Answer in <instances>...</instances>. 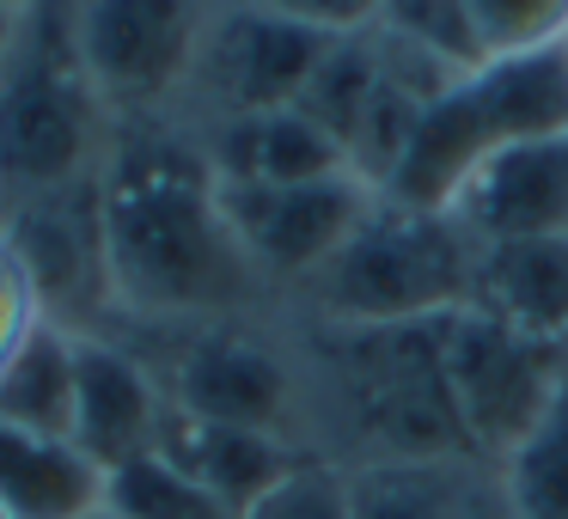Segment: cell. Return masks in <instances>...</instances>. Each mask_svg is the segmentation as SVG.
<instances>
[{
  "instance_id": "26",
  "label": "cell",
  "mask_w": 568,
  "mask_h": 519,
  "mask_svg": "<svg viewBox=\"0 0 568 519\" xmlns=\"http://www.w3.org/2000/svg\"><path fill=\"white\" fill-rule=\"evenodd\" d=\"M245 519H348V477L336 458H306L287 470Z\"/></svg>"
},
{
  "instance_id": "5",
  "label": "cell",
  "mask_w": 568,
  "mask_h": 519,
  "mask_svg": "<svg viewBox=\"0 0 568 519\" xmlns=\"http://www.w3.org/2000/svg\"><path fill=\"white\" fill-rule=\"evenodd\" d=\"M116 141L74 43V0H38L0 62V214L13 202L99 177Z\"/></svg>"
},
{
  "instance_id": "22",
  "label": "cell",
  "mask_w": 568,
  "mask_h": 519,
  "mask_svg": "<svg viewBox=\"0 0 568 519\" xmlns=\"http://www.w3.org/2000/svg\"><path fill=\"white\" fill-rule=\"evenodd\" d=\"M495 482L519 519H568V373L526 440L495 465Z\"/></svg>"
},
{
  "instance_id": "6",
  "label": "cell",
  "mask_w": 568,
  "mask_h": 519,
  "mask_svg": "<svg viewBox=\"0 0 568 519\" xmlns=\"http://www.w3.org/2000/svg\"><path fill=\"white\" fill-rule=\"evenodd\" d=\"M214 0H74V43L116 123L184 116Z\"/></svg>"
},
{
  "instance_id": "30",
  "label": "cell",
  "mask_w": 568,
  "mask_h": 519,
  "mask_svg": "<svg viewBox=\"0 0 568 519\" xmlns=\"http://www.w3.org/2000/svg\"><path fill=\"white\" fill-rule=\"evenodd\" d=\"M13 38H19V13H13V7H0V62H7Z\"/></svg>"
},
{
  "instance_id": "4",
  "label": "cell",
  "mask_w": 568,
  "mask_h": 519,
  "mask_svg": "<svg viewBox=\"0 0 568 519\" xmlns=\"http://www.w3.org/2000/svg\"><path fill=\"white\" fill-rule=\"evenodd\" d=\"M123 336L141 348L172 409L282 434V440L318 452L312 446L306 355H300V324L287 318V306L184 324H123Z\"/></svg>"
},
{
  "instance_id": "33",
  "label": "cell",
  "mask_w": 568,
  "mask_h": 519,
  "mask_svg": "<svg viewBox=\"0 0 568 519\" xmlns=\"http://www.w3.org/2000/svg\"><path fill=\"white\" fill-rule=\"evenodd\" d=\"M0 519H7V513H0Z\"/></svg>"
},
{
  "instance_id": "31",
  "label": "cell",
  "mask_w": 568,
  "mask_h": 519,
  "mask_svg": "<svg viewBox=\"0 0 568 519\" xmlns=\"http://www.w3.org/2000/svg\"><path fill=\"white\" fill-rule=\"evenodd\" d=\"M0 7H13V13H31V7H38V0H0Z\"/></svg>"
},
{
  "instance_id": "25",
  "label": "cell",
  "mask_w": 568,
  "mask_h": 519,
  "mask_svg": "<svg viewBox=\"0 0 568 519\" xmlns=\"http://www.w3.org/2000/svg\"><path fill=\"white\" fill-rule=\"evenodd\" d=\"M483 62L538 55L568 43V0H465Z\"/></svg>"
},
{
  "instance_id": "14",
  "label": "cell",
  "mask_w": 568,
  "mask_h": 519,
  "mask_svg": "<svg viewBox=\"0 0 568 519\" xmlns=\"http://www.w3.org/2000/svg\"><path fill=\"white\" fill-rule=\"evenodd\" d=\"M160 458H172L184 477H196L202 489H214L221 501H233L239 513L263 501L287 470H300L306 446L282 440V434H257V428H233V421H202L165 404V428H160Z\"/></svg>"
},
{
  "instance_id": "19",
  "label": "cell",
  "mask_w": 568,
  "mask_h": 519,
  "mask_svg": "<svg viewBox=\"0 0 568 519\" xmlns=\"http://www.w3.org/2000/svg\"><path fill=\"white\" fill-rule=\"evenodd\" d=\"M470 99L489 116L501 147L568 135V43L562 50L507 55V62L470 68Z\"/></svg>"
},
{
  "instance_id": "9",
  "label": "cell",
  "mask_w": 568,
  "mask_h": 519,
  "mask_svg": "<svg viewBox=\"0 0 568 519\" xmlns=\"http://www.w3.org/2000/svg\"><path fill=\"white\" fill-rule=\"evenodd\" d=\"M0 238L26 263L38 287L43 318L68 324L80 336H111L123 330L111 282V251H104V214H99V177L87 184L50 190V196L13 202L0 214Z\"/></svg>"
},
{
  "instance_id": "32",
  "label": "cell",
  "mask_w": 568,
  "mask_h": 519,
  "mask_svg": "<svg viewBox=\"0 0 568 519\" xmlns=\"http://www.w3.org/2000/svg\"><path fill=\"white\" fill-rule=\"evenodd\" d=\"M87 519H116V513H111V507H99V513H87Z\"/></svg>"
},
{
  "instance_id": "17",
  "label": "cell",
  "mask_w": 568,
  "mask_h": 519,
  "mask_svg": "<svg viewBox=\"0 0 568 519\" xmlns=\"http://www.w3.org/2000/svg\"><path fill=\"white\" fill-rule=\"evenodd\" d=\"M104 507V470L62 434L0 421V513L7 519H87Z\"/></svg>"
},
{
  "instance_id": "3",
  "label": "cell",
  "mask_w": 568,
  "mask_h": 519,
  "mask_svg": "<svg viewBox=\"0 0 568 519\" xmlns=\"http://www.w3.org/2000/svg\"><path fill=\"white\" fill-rule=\"evenodd\" d=\"M470 282H477V238L453 214H422L373 196L336 257L282 306L287 318L318 330H392L465 312Z\"/></svg>"
},
{
  "instance_id": "1",
  "label": "cell",
  "mask_w": 568,
  "mask_h": 519,
  "mask_svg": "<svg viewBox=\"0 0 568 519\" xmlns=\"http://www.w3.org/2000/svg\"><path fill=\"white\" fill-rule=\"evenodd\" d=\"M99 214L123 324L282 306L226 221L221 177L190 116L116 123V141L99 165Z\"/></svg>"
},
{
  "instance_id": "11",
  "label": "cell",
  "mask_w": 568,
  "mask_h": 519,
  "mask_svg": "<svg viewBox=\"0 0 568 519\" xmlns=\"http://www.w3.org/2000/svg\"><path fill=\"white\" fill-rule=\"evenodd\" d=\"M165 428V391L141 348L123 330L80 336V397H74V446L92 465L111 470L160 452Z\"/></svg>"
},
{
  "instance_id": "28",
  "label": "cell",
  "mask_w": 568,
  "mask_h": 519,
  "mask_svg": "<svg viewBox=\"0 0 568 519\" xmlns=\"http://www.w3.org/2000/svg\"><path fill=\"white\" fill-rule=\"evenodd\" d=\"M257 7L324 31V38H355V31H367L379 19V0H257Z\"/></svg>"
},
{
  "instance_id": "10",
  "label": "cell",
  "mask_w": 568,
  "mask_h": 519,
  "mask_svg": "<svg viewBox=\"0 0 568 519\" xmlns=\"http://www.w3.org/2000/svg\"><path fill=\"white\" fill-rule=\"evenodd\" d=\"M221 196L251 269L275 299H287L336 257V245L355 233L379 190L355 172H336L312 184H221Z\"/></svg>"
},
{
  "instance_id": "18",
  "label": "cell",
  "mask_w": 568,
  "mask_h": 519,
  "mask_svg": "<svg viewBox=\"0 0 568 519\" xmlns=\"http://www.w3.org/2000/svg\"><path fill=\"white\" fill-rule=\"evenodd\" d=\"M348 519H465L489 465L477 458H367L343 465Z\"/></svg>"
},
{
  "instance_id": "23",
  "label": "cell",
  "mask_w": 568,
  "mask_h": 519,
  "mask_svg": "<svg viewBox=\"0 0 568 519\" xmlns=\"http://www.w3.org/2000/svg\"><path fill=\"white\" fill-rule=\"evenodd\" d=\"M104 507H111L116 519H245L233 501L202 489L196 477H184V470L160 452L111 470V477H104Z\"/></svg>"
},
{
  "instance_id": "21",
  "label": "cell",
  "mask_w": 568,
  "mask_h": 519,
  "mask_svg": "<svg viewBox=\"0 0 568 519\" xmlns=\"http://www.w3.org/2000/svg\"><path fill=\"white\" fill-rule=\"evenodd\" d=\"M379 86H385V50H379V31L367 26V31L336 38L331 50H324V62L312 68V80H306L294 111H306L343 153H355L361 129H367L373 104H379Z\"/></svg>"
},
{
  "instance_id": "20",
  "label": "cell",
  "mask_w": 568,
  "mask_h": 519,
  "mask_svg": "<svg viewBox=\"0 0 568 519\" xmlns=\"http://www.w3.org/2000/svg\"><path fill=\"white\" fill-rule=\"evenodd\" d=\"M74 397H80V330L38 318L31 336L0 367V421L74 440Z\"/></svg>"
},
{
  "instance_id": "24",
  "label": "cell",
  "mask_w": 568,
  "mask_h": 519,
  "mask_svg": "<svg viewBox=\"0 0 568 519\" xmlns=\"http://www.w3.org/2000/svg\"><path fill=\"white\" fill-rule=\"evenodd\" d=\"M373 31H385V38H397V43H409V50L434 55V62L458 68V74L483 68V50H477V31H470L465 0H379Z\"/></svg>"
},
{
  "instance_id": "13",
  "label": "cell",
  "mask_w": 568,
  "mask_h": 519,
  "mask_svg": "<svg viewBox=\"0 0 568 519\" xmlns=\"http://www.w3.org/2000/svg\"><path fill=\"white\" fill-rule=\"evenodd\" d=\"M489 153H501V141H495L489 116L477 111L470 74H465L458 86H446L440 99L422 111L416 135H409L404 160L392 165L379 196L404 202V208H422V214H453L458 190L477 177V165L489 160Z\"/></svg>"
},
{
  "instance_id": "29",
  "label": "cell",
  "mask_w": 568,
  "mask_h": 519,
  "mask_svg": "<svg viewBox=\"0 0 568 519\" xmlns=\"http://www.w3.org/2000/svg\"><path fill=\"white\" fill-rule=\"evenodd\" d=\"M465 519H519L514 507H507V495H501V482H495V470L483 477V489H477V501L465 507Z\"/></svg>"
},
{
  "instance_id": "8",
  "label": "cell",
  "mask_w": 568,
  "mask_h": 519,
  "mask_svg": "<svg viewBox=\"0 0 568 519\" xmlns=\"http://www.w3.org/2000/svg\"><path fill=\"white\" fill-rule=\"evenodd\" d=\"M336 38L294 19L270 13L257 0H214L202 26L196 74H190L184 116L190 123H221V116H257L300 104L312 68L324 62Z\"/></svg>"
},
{
  "instance_id": "12",
  "label": "cell",
  "mask_w": 568,
  "mask_h": 519,
  "mask_svg": "<svg viewBox=\"0 0 568 519\" xmlns=\"http://www.w3.org/2000/svg\"><path fill=\"white\" fill-rule=\"evenodd\" d=\"M453 221L477 245H519V238L568 233V135L489 153L477 177L458 190Z\"/></svg>"
},
{
  "instance_id": "15",
  "label": "cell",
  "mask_w": 568,
  "mask_h": 519,
  "mask_svg": "<svg viewBox=\"0 0 568 519\" xmlns=\"http://www.w3.org/2000/svg\"><path fill=\"white\" fill-rule=\"evenodd\" d=\"M209 165L221 184H312V177L355 172L348 153L312 123L306 111H257V116H221L196 123ZM361 177V172H355Z\"/></svg>"
},
{
  "instance_id": "16",
  "label": "cell",
  "mask_w": 568,
  "mask_h": 519,
  "mask_svg": "<svg viewBox=\"0 0 568 519\" xmlns=\"http://www.w3.org/2000/svg\"><path fill=\"white\" fill-rule=\"evenodd\" d=\"M470 312L519 336L568 348V233L519 238V245H477Z\"/></svg>"
},
{
  "instance_id": "2",
  "label": "cell",
  "mask_w": 568,
  "mask_h": 519,
  "mask_svg": "<svg viewBox=\"0 0 568 519\" xmlns=\"http://www.w3.org/2000/svg\"><path fill=\"white\" fill-rule=\"evenodd\" d=\"M300 324V318H294ZM446 318L392 330L300 324L312 391V446L336 465L367 458H470L446 385Z\"/></svg>"
},
{
  "instance_id": "27",
  "label": "cell",
  "mask_w": 568,
  "mask_h": 519,
  "mask_svg": "<svg viewBox=\"0 0 568 519\" xmlns=\"http://www.w3.org/2000/svg\"><path fill=\"white\" fill-rule=\"evenodd\" d=\"M38 318H43L38 287H31L26 263L13 257V245L0 238V367H7V355L31 336V324H38Z\"/></svg>"
},
{
  "instance_id": "7",
  "label": "cell",
  "mask_w": 568,
  "mask_h": 519,
  "mask_svg": "<svg viewBox=\"0 0 568 519\" xmlns=\"http://www.w3.org/2000/svg\"><path fill=\"white\" fill-rule=\"evenodd\" d=\"M440 348H446V385H453V409L470 440V458L495 470L556 397V385L568 373V348L519 336L470 306L446 318Z\"/></svg>"
}]
</instances>
